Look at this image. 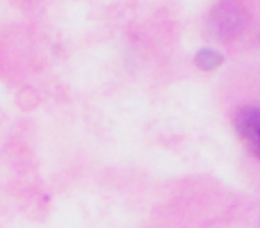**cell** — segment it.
<instances>
[{
	"label": "cell",
	"instance_id": "cell-2",
	"mask_svg": "<svg viewBox=\"0 0 260 228\" xmlns=\"http://www.w3.org/2000/svg\"><path fill=\"white\" fill-rule=\"evenodd\" d=\"M235 130L242 137V142L260 157V105L242 108L235 116Z\"/></svg>",
	"mask_w": 260,
	"mask_h": 228
},
{
	"label": "cell",
	"instance_id": "cell-3",
	"mask_svg": "<svg viewBox=\"0 0 260 228\" xmlns=\"http://www.w3.org/2000/svg\"><path fill=\"white\" fill-rule=\"evenodd\" d=\"M194 62H197V67L201 71H215V69H219L224 64V55L217 53L215 48H201L194 55Z\"/></svg>",
	"mask_w": 260,
	"mask_h": 228
},
{
	"label": "cell",
	"instance_id": "cell-1",
	"mask_svg": "<svg viewBox=\"0 0 260 228\" xmlns=\"http://www.w3.org/2000/svg\"><path fill=\"white\" fill-rule=\"evenodd\" d=\"M208 32L219 41L235 39L249 25V12L240 0H221L208 14Z\"/></svg>",
	"mask_w": 260,
	"mask_h": 228
}]
</instances>
